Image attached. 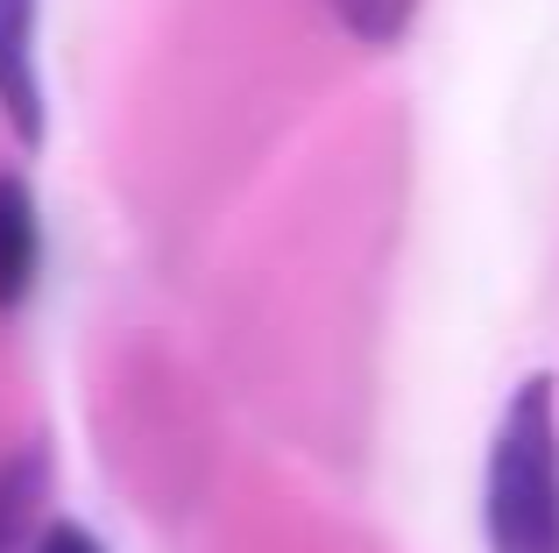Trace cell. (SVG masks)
I'll return each mask as SVG.
<instances>
[{
  "label": "cell",
  "mask_w": 559,
  "mask_h": 553,
  "mask_svg": "<svg viewBox=\"0 0 559 553\" xmlns=\"http://www.w3.org/2000/svg\"><path fill=\"white\" fill-rule=\"evenodd\" d=\"M489 553H559V384L524 376L510 390L481 475Z\"/></svg>",
  "instance_id": "6da1fadb"
},
{
  "label": "cell",
  "mask_w": 559,
  "mask_h": 553,
  "mask_svg": "<svg viewBox=\"0 0 559 553\" xmlns=\"http://www.w3.org/2000/svg\"><path fill=\"white\" fill-rule=\"evenodd\" d=\"M36 14H43V0H0V114H8V128L22 142H43Z\"/></svg>",
  "instance_id": "7a4b0ae2"
},
{
  "label": "cell",
  "mask_w": 559,
  "mask_h": 553,
  "mask_svg": "<svg viewBox=\"0 0 559 553\" xmlns=\"http://www.w3.org/2000/svg\"><path fill=\"white\" fill-rule=\"evenodd\" d=\"M43 270V221H36V199H28L22 178H0V313L36 291Z\"/></svg>",
  "instance_id": "3957f363"
},
{
  "label": "cell",
  "mask_w": 559,
  "mask_h": 553,
  "mask_svg": "<svg viewBox=\"0 0 559 553\" xmlns=\"http://www.w3.org/2000/svg\"><path fill=\"white\" fill-rule=\"evenodd\" d=\"M326 14L355 50H396L418 22V0H326Z\"/></svg>",
  "instance_id": "277c9868"
},
{
  "label": "cell",
  "mask_w": 559,
  "mask_h": 553,
  "mask_svg": "<svg viewBox=\"0 0 559 553\" xmlns=\"http://www.w3.org/2000/svg\"><path fill=\"white\" fill-rule=\"evenodd\" d=\"M28 553H107V546H99V540H93L85 526H71V518H57V526H43V532H36V546H28Z\"/></svg>",
  "instance_id": "5b68a950"
}]
</instances>
